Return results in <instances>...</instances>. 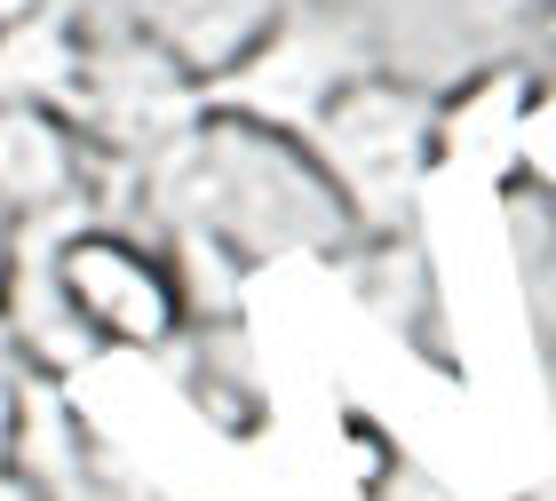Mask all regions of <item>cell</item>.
Segmentation results:
<instances>
[{
	"label": "cell",
	"instance_id": "1",
	"mask_svg": "<svg viewBox=\"0 0 556 501\" xmlns=\"http://www.w3.org/2000/svg\"><path fill=\"white\" fill-rule=\"evenodd\" d=\"M311 152L326 160V175L342 184L350 208H382V199H406V191H414V175H421V160H429V104L366 72L358 88H342L334 104L318 112Z\"/></svg>",
	"mask_w": 556,
	"mask_h": 501
},
{
	"label": "cell",
	"instance_id": "2",
	"mask_svg": "<svg viewBox=\"0 0 556 501\" xmlns=\"http://www.w3.org/2000/svg\"><path fill=\"white\" fill-rule=\"evenodd\" d=\"M56 295L72 303L88 335L128 342V350H160L184 327V287L160 255H143L119 231H80L56 247Z\"/></svg>",
	"mask_w": 556,
	"mask_h": 501
},
{
	"label": "cell",
	"instance_id": "3",
	"mask_svg": "<svg viewBox=\"0 0 556 501\" xmlns=\"http://www.w3.org/2000/svg\"><path fill=\"white\" fill-rule=\"evenodd\" d=\"M548 40H556V0H548Z\"/></svg>",
	"mask_w": 556,
	"mask_h": 501
}]
</instances>
